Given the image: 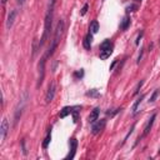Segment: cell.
<instances>
[{
  "mask_svg": "<svg viewBox=\"0 0 160 160\" xmlns=\"http://www.w3.org/2000/svg\"><path fill=\"white\" fill-rule=\"evenodd\" d=\"M1 3H3V5H5L6 4V0H1Z\"/></svg>",
  "mask_w": 160,
  "mask_h": 160,
  "instance_id": "obj_31",
  "label": "cell"
},
{
  "mask_svg": "<svg viewBox=\"0 0 160 160\" xmlns=\"http://www.w3.org/2000/svg\"><path fill=\"white\" fill-rule=\"evenodd\" d=\"M86 96H90V98H99L100 94H99V92L96 89H92L90 92L86 93Z\"/></svg>",
  "mask_w": 160,
  "mask_h": 160,
  "instance_id": "obj_19",
  "label": "cell"
},
{
  "mask_svg": "<svg viewBox=\"0 0 160 160\" xmlns=\"http://www.w3.org/2000/svg\"><path fill=\"white\" fill-rule=\"evenodd\" d=\"M119 111H121V108L119 109V108H118V109H113V110H110V111H106V115L108 116H114L115 114H118V113H119Z\"/></svg>",
  "mask_w": 160,
  "mask_h": 160,
  "instance_id": "obj_22",
  "label": "cell"
},
{
  "mask_svg": "<svg viewBox=\"0 0 160 160\" xmlns=\"http://www.w3.org/2000/svg\"><path fill=\"white\" fill-rule=\"evenodd\" d=\"M55 3H57V0H49V6H50V8H54Z\"/></svg>",
  "mask_w": 160,
  "mask_h": 160,
  "instance_id": "obj_27",
  "label": "cell"
},
{
  "mask_svg": "<svg viewBox=\"0 0 160 160\" xmlns=\"http://www.w3.org/2000/svg\"><path fill=\"white\" fill-rule=\"evenodd\" d=\"M83 76H84V70L83 69H80V70H78V71H75L74 73V78H76V79H83Z\"/></svg>",
  "mask_w": 160,
  "mask_h": 160,
  "instance_id": "obj_21",
  "label": "cell"
},
{
  "mask_svg": "<svg viewBox=\"0 0 160 160\" xmlns=\"http://www.w3.org/2000/svg\"><path fill=\"white\" fill-rule=\"evenodd\" d=\"M105 125H106V120L105 119H98L95 123H93V127H92V133L94 135L96 134H99L101 130H104V128H105Z\"/></svg>",
  "mask_w": 160,
  "mask_h": 160,
  "instance_id": "obj_5",
  "label": "cell"
},
{
  "mask_svg": "<svg viewBox=\"0 0 160 160\" xmlns=\"http://www.w3.org/2000/svg\"><path fill=\"white\" fill-rule=\"evenodd\" d=\"M144 98H145V95H140L139 98L136 99V101L134 103V105H133V111H131V114L133 115H136L138 114V111H139V106H140V104H141V101L144 100Z\"/></svg>",
  "mask_w": 160,
  "mask_h": 160,
  "instance_id": "obj_14",
  "label": "cell"
},
{
  "mask_svg": "<svg viewBox=\"0 0 160 160\" xmlns=\"http://www.w3.org/2000/svg\"><path fill=\"white\" fill-rule=\"evenodd\" d=\"M113 49H114L113 41L109 39H105L100 44V59H103V60L108 59L111 55V53H113Z\"/></svg>",
  "mask_w": 160,
  "mask_h": 160,
  "instance_id": "obj_3",
  "label": "cell"
},
{
  "mask_svg": "<svg viewBox=\"0 0 160 160\" xmlns=\"http://www.w3.org/2000/svg\"><path fill=\"white\" fill-rule=\"evenodd\" d=\"M16 14H18V11H16L15 9L10 10L9 16H8V20H6V28H8V29H10V28L13 26L14 20H15V18H16Z\"/></svg>",
  "mask_w": 160,
  "mask_h": 160,
  "instance_id": "obj_13",
  "label": "cell"
},
{
  "mask_svg": "<svg viewBox=\"0 0 160 160\" xmlns=\"http://www.w3.org/2000/svg\"><path fill=\"white\" fill-rule=\"evenodd\" d=\"M99 115H100V109H99V108L93 109V110H92V113H90V115H89V118H88V121H89L90 124L95 123L96 120L99 119Z\"/></svg>",
  "mask_w": 160,
  "mask_h": 160,
  "instance_id": "obj_11",
  "label": "cell"
},
{
  "mask_svg": "<svg viewBox=\"0 0 160 160\" xmlns=\"http://www.w3.org/2000/svg\"><path fill=\"white\" fill-rule=\"evenodd\" d=\"M141 36H143V31H140V34L138 35V39H136V41H135V44H136V45H139V41H140Z\"/></svg>",
  "mask_w": 160,
  "mask_h": 160,
  "instance_id": "obj_26",
  "label": "cell"
},
{
  "mask_svg": "<svg viewBox=\"0 0 160 160\" xmlns=\"http://www.w3.org/2000/svg\"><path fill=\"white\" fill-rule=\"evenodd\" d=\"M143 84H144V80H140L138 83V85H136V88H135V90H134V95H136L138 93H139V90L141 89V86H143Z\"/></svg>",
  "mask_w": 160,
  "mask_h": 160,
  "instance_id": "obj_23",
  "label": "cell"
},
{
  "mask_svg": "<svg viewBox=\"0 0 160 160\" xmlns=\"http://www.w3.org/2000/svg\"><path fill=\"white\" fill-rule=\"evenodd\" d=\"M50 140H51V129H49V130H48L46 136H45L44 141H43V148H44V149H46L48 147H49V143H50Z\"/></svg>",
  "mask_w": 160,
  "mask_h": 160,
  "instance_id": "obj_18",
  "label": "cell"
},
{
  "mask_svg": "<svg viewBox=\"0 0 160 160\" xmlns=\"http://www.w3.org/2000/svg\"><path fill=\"white\" fill-rule=\"evenodd\" d=\"M69 144H70V151H69V154L66 155V160H71L74 159L75 156V153H76V148H78V140H76L75 138H71L70 141H69Z\"/></svg>",
  "mask_w": 160,
  "mask_h": 160,
  "instance_id": "obj_7",
  "label": "cell"
},
{
  "mask_svg": "<svg viewBox=\"0 0 160 160\" xmlns=\"http://www.w3.org/2000/svg\"><path fill=\"white\" fill-rule=\"evenodd\" d=\"M45 61H46V57L41 58L39 61V65H38V70H39V78H38V84L36 86L40 88L41 84L44 81V76H45Z\"/></svg>",
  "mask_w": 160,
  "mask_h": 160,
  "instance_id": "obj_4",
  "label": "cell"
},
{
  "mask_svg": "<svg viewBox=\"0 0 160 160\" xmlns=\"http://www.w3.org/2000/svg\"><path fill=\"white\" fill-rule=\"evenodd\" d=\"M135 1H141V0H135Z\"/></svg>",
  "mask_w": 160,
  "mask_h": 160,
  "instance_id": "obj_32",
  "label": "cell"
},
{
  "mask_svg": "<svg viewBox=\"0 0 160 160\" xmlns=\"http://www.w3.org/2000/svg\"><path fill=\"white\" fill-rule=\"evenodd\" d=\"M129 25H130V18L128 15H125L123 18V20H121V23H120V29L121 30H127L129 28Z\"/></svg>",
  "mask_w": 160,
  "mask_h": 160,
  "instance_id": "obj_16",
  "label": "cell"
},
{
  "mask_svg": "<svg viewBox=\"0 0 160 160\" xmlns=\"http://www.w3.org/2000/svg\"><path fill=\"white\" fill-rule=\"evenodd\" d=\"M92 41H93V34L88 33L84 38V40H83V46H84L86 50H90L92 49Z\"/></svg>",
  "mask_w": 160,
  "mask_h": 160,
  "instance_id": "obj_12",
  "label": "cell"
},
{
  "mask_svg": "<svg viewBox=\"0 0 160 160\" xmlns=\"http://www.w3.org/2000/svg\"><path fill=\"white\" fill-rule=\"evenodd\" d=\"M53 14H54V8H49V6H48V11L45 15V24H44V34L39 43V49L45 44V41L49 38V34L51 30V24H53Z\"/></svg>",
  "mask_w": 160,
  "mask_h": 160,
  "instance_id": "obj_1",
  "label": "cell"
},
{
  "mask_svg": "<svg viewBox=\"0 0 160 160\" xmlns=\"http://www.w3.org/2000/svg\"><path fill=\"white\" fill-rule=\"evenodd\" d=\"M141 58H143V49H140V54H139V57H138V64L140 63Z\"/></svg>",
  "mask_w": 160,
  "mask_h": 160,
  "instance_id": "obj_29",
  "label": "cell"
},
{
  "mask_svg": "<svg viewBox=\"0 0 160 160\" xmlns=\"http://www.w3.org/2000/svg\"><path fill=\"white\" fill-rule=\"evenodd\" d=\"M55 93H57V88H55L54 83H51V84L49 85V88H48V92H46V95H45V103L46 104H50L54 100Z\"/></svg>",
  "mask_w": 160,
  "mask_h": 160,
  "instance_id": "obj_6",
  "label": "cell"
},
{
  "mask_svg": "<svg viewBox=\"0 0 160 160\" xmlns=\"http://www.w3.org/2000/svg\"><path fill=\"white\" fill-rule=\"evenodd\" d=\"M159 154H160V150H159Z\"/></svg>",
  "mask_w": 160,
  "mask_h": 160,
  "instance_id": "obj_33",
  "label": "cell"
},
{
  "mask_svg": "<svg viewBox=\"0 0 160 160\" xmlns=\"http://www.w3.org/2000/svg\"><path fill=\"white\" fill-rule=\"evenodd\" d=\"M64 20L63 19H60L59 20V23H58V25H57V29H55V35H54V39H53V41H51V45H50V48H49V51L46 53V55L45 57L48 58V57H51V55L54 54V51H55V49H57V46H58V44H59V41H60V38H61V35H63V31H64Z\"/></svg>",
  "mask_w": 160,
  "mask_h": 160,
  "instance_id": "obj_2",
  "label": "cell"
},
{
  "mask_svg": "<svg viewBox=\"0 0 160 160\" xmlns=\"http://www.w3.org/2000/svg\"><path fill=\"white\" fill-rule=\"evenodd\" d=\"M88 8H89V4H85L84 6H83V9L80 11V15H85L86 11H88Z\"/></svg>",
  "mask_w": 160,
  "mask_h": 160,
  "instance_id": "obj_25",
  "label": "cell"
},
{
  "mask_svg": "<svg viewBox=\"0 0 160 160\" xmlns=\"http://www.w3.org/2000/svg\"><path fill=\"white\" fill-rule=\"evenodd\" d=\"M89 30H90V33H92V34H96L99 31V23H98V20H93L92 24H90Z\"/></svg>",
  "mask_w": 160,
  "mask_h": 160,
  "instance_id": "obj_17",
  "label": "cell"
},
{
  "mask_svg": "<svg viewBox=\"0 0 160 160\" xmlns=\"http://www.w3.org/2000/svg\"><path fill=\"white\" fill-rule=\"evenodd\" d=\"M159 94H160V90H159V89L154 90V93H153V95L150 96V99H149V103H154V101L156 100V98H158Z\"/></svg>",
  "mask_w": 160,
  "mask_h": 160,
  "instance_id": "obj_20",
  "label": "cell"
},
{
  "mask_svg": "<svg viewBox=\"0 0 160 160\" xmlns=\"http://www.w3.org/2000/svg\"><path fill=\"white\" fill-rule=\"evenodd\" d=\"M138 9V5H134V4H131L129 6H127V11L128 13H131V11H135Z\"/></svg>",
  "mask_w": 160,
  "mask_h": 160,
  "instance_id": "obj_24",
  "label": "cell"
},
{
  "mask_svg": "<svg viewBox=\"0 0 160 160\" xmlns=\"http://www.w3.org/2000/svg\"><path fill=\"white\" fill-rule=\"evenodd\" d=\"M9 131V121L6 118H4L3 121H1V125H0V135H1V140H4L6 134Z\"/></svg>",
  "mask_w": 160,
  "mask_h": 160,
  "instance_id": "obj_9",
  "label": "cell"
},
{
  "mask_svg": "<svg viewBox=\"0 0 160 160\" xmlns=\"http://www.w3.org/2000/svg\"><path fill=\"white\" fill-rule=\"evenodd\" d=\"M22 147H23V153H24V155H26V149H25V141L22 140Z\"/></svg>",
  "mask_w": 160,
  "mask_h": 160,
  "instance_id": "obj_28",
  "label": "cell"
},
{
  "mask_svg": "<svg viewBox=\"0 0 160 160\" xmlns=\"http://www.w3.org/2000/svg\"><path fill=\"white\" fill-rule=\"evenodd\" d=\"M24 3H25V0H18V4L19 5H23Z\"/></svg>",
  "mask_w": 160,
  "mask_h": 160,
  "instance_id": "obj_30",
  "label": "cell"
},
{
  "mask_svg": "<svg viewBox=\"0 0 160 160\" xmlns=\"http://www.w3.org/2000/svg\"><path fill=\"white\" fill-rule=\"evenodd\" d=\"M155 118H156V114H153L150 118H149V120L147 123V125H145V128H144V133H143V136H147L149 133H150V130L153 128V124H154V120H155Z\"/></svg>",
  "mask_w": 160,
  "mask_h": 160,
  "instance_id": "obj_10",
  "label": "cell"
},
{
  "mask_svg": "<svg viewBox=\"0 0 160 160\" xmlns=\"http://www.w3.org/2000/svg\"><path fill=\"white\" fill-rule=\"evenodd\" d=\"M73 110H74V106H65V108H63V110H60L59 116L61 118V119H64V118H66L68 115L73 114Z\"/></svg>",
  "mask_w": 160,
  "mask_h": 160,
  "instance_id": "obj_15",
  "label": "cell"
},
{
  "mask_svg": "<svg viewBox=\"0 0 160 160\" xmlns=\"http://www.w3.org/2000/svg\"><path fill=\"white\" fill-rule=\"evenodd\" d=\"M25 99H22V101L19 103V105L16 106V109H15V116H14V124H18V121L20 120V116H22V113H23V109H24V106H25Z\"/></svg>",
  "mask_w": 160,
  "mask_h": 160,
  "instance_id": "obj_8",
  "label": "cell"
}]
</instances>
